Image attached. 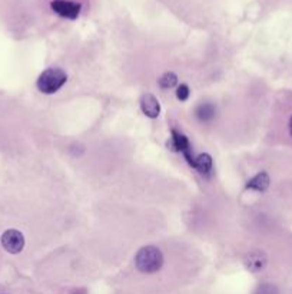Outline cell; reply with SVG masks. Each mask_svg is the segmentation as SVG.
<instances>
[{
    "label": "cell",
    "mask_w": 292,
    "mask_h": 294,
    "mask_svg": "<svg viewBox=\"0 0 292 294\" xmlns=\"http://www.w3.org/2000/svg\"><path fill=\"white\" fill-rule=\"evenodd\" d=\"M259 294H275V291H273L272 288H266V290H262Z\"/></svg>",
    "instance_id": "cell-14"
},
{
    "label": "cell",
    "mask_w": 292,
    "mask_h": 294,
    "mask_svg": "<svg viewBox=\"0 0 292 294\" xmlns=\"http://www.w3.org/2000/svg\"><path fill=\"white\" fill-rule=\"evenodd\" d=\"M244 264L251 273H259L268 264V257L261 250H252L244 257Z\"/></svg>",
    "instance_id": "cell-6"
},
{
    "label": "cell",
    "mask_w": 292,
    "mask_h": 294,
    "mask_svg": "<svg viewBox=\"0 0 292 294\" xmlns=\"http://www.w3.org/2000/svg\"><path fill=\"white\" fill-rule=\"evenodd\" d=\"M212 157L209 154H199L198 157H195V162H193V170L201 174V175H209L212 171Z\"/></svg>",
    "instance_id": "cell-9"
},
{
    "label": "cell",
    "mask_w": 292,
    "mask_h": 294,
    "mask_svg": "<svg viewBox=\"0 0 292 294\" xmlns=\"http://www.w3.org/2000/svg\"><path fill=\"white\" fill-rule=\"evenodd\" d=\"M75 294H85V293H82V291H77V293H75Z\"/></svg>",
    "instance_id": "cell-15"
},
{
    "label": "cell",
    "mask_w": 292,
    "mask_h": 294,
    "mask_svg": "<svg viewBox=\"0 0 292 294\" xmlns=\"http://www.w3.org/2000/svg\"><path fill=\"white\" fill-rule=\"evenodd\" d=\"M189 95H190V91H189V86L186 85V84H180V85L176 88V98L179 99L180 102L188 101Z\"/></svg>",
    "instance_id": "cell-12"
},
{
    "label": "cell",
    "mask_w": 292,
    "mask_h": 294,
    "mask_svg": "<svg viewBox=\"0 0 292 294\" xmlns=\"http://www.w3.org/2000/svg\"><path fill=\"white\" fill-rule=\"evenodd\" d=\"M168 148L172 150V151L180 152L189 165L193 167L195 157H193V154H192V146H190L188 136H186L185 133L179 132V131H176V129H172V131H170V139L169 142H168Z\"/></svg>",
    "instance_id": "cell-3"
},
{
    "label": "cell",
    "mask_w": 292,
    "mask_h": 294,
    "mask_svg": "<svg viewBox=\"0 0 292 294\" xmlns=\"http://www.w3.org/2000/svg\"><path fill=\"white\" fill-rule=\"evenodd\" d=\"M3 248L10 254H19L25 248V236L18 230H8L0 238Z\"/></svg>",
    "instance_id": "cell-4"
},
{
    "label": "cell",
    "mask_w": 292,
    "mask_h": 294,
    "mask_svg": "<svg viewBox=\"0 0 292 294\" xmlns=\"http://www.w3.org/2000/svg\"><path fill=\"white\" fill-rule=\"evenodd\" d=\"M135 266L143 274H153L163 266V254L158 247H142L135 256Z\"/></svg>",
    "instance_id": "cell-1"
},
{
    "label": "cell",
    "mask_w": 292,
    "mask_h": 294,
    "mask_svg": "<svg viewBox=\"0 0 292 294\" xmlns=\"http://www.w3.org/2000/svg\"><path fill=\"white\" fill-rule=\"evenodd\" d=\"M141 109L142 112L146 115L148 118L155 119L160 114L159 101L155 98V95H152V94H145L141 98Z\"/></svg>",
    "instance_id": "cell-7"
},
{
    "label": "cell",
    "mask_w": 292,
    "mask_h": 294,
    "mask_svg": "<svg viewBox=\"0 0 292 294\" xmlns=\"http://www.w3.org/2000/svg\"><path fill=\"white\" fill-rule=\"evenodd\" d=\"M288 131H289V135L292 136V115L289 116V121H288Z\"/></svg>",
    "instance_id": "cell-13"
},
{
    "label": "cell",
    "mask_w": 292,
    "mask_h": 294,
    "mask_svg": "<svg viewBox=\"0 0 292 294\" xmlns=\"http://www.w3.org/2000/svg\"><path fill=\"white\" fill-rule=\"evenodd\" d=\"M66 72L60 67H47L38 78L36 86L42 94L52 95L56 94L62 86L66 84Z\"/></svg>",
    "instance_id": "cell-2"
},
{
    "label": "cell",
    "mask_w": 292,
    "mask_h": 294,
    "mask_svg": "<svg viewBox=\"0 0 292 294\" xmlns=\"http://www.w3.org/2000/svg\"><path fill=\"white\" fill-rule=\"evenodd\" d=\"M158 84H159L162 89H170V88L176 86V84H178V76H176V74H173V72H165L159 78Z\"/></svg>",
    "instance_id": "cell-11"
},
{
    "label": "cell",
    "mask_w": 292,
    "mask_h": 294,
    "mask_svg": "<svg viewBox=\"0 0 292 294\" xmlns=\"http://www.w3.org/2000/svg\"><path fill=\"white\" fill-rule=\"evenodd\" d=\"M271 185V178L266 171L258 172L255 177L246 182V190H254L258 192H265Z\"/></svg>",
    "instance_id": "cell-8"
},
{
    "label": "cell",
    "mask_w": 292,
    "mask_h": 294,
    "mask_svg": "<svg viewBox=\"0 0 292 294\" xmlns=\"http://www.w3.org/2000/svg\"><path fill=\"white\" fill-rule=\"evenodd\" d=\"M52 9L59 16L65 18V19H77L79 13H80V5L75 2H69V0H53L50 3Z\"/></svg>",
    "instance_id": "cell-5"
},
{
    "label": "cell",
    "mask_w": 292,
    "mask_h": 294,
    "mask_svg": "<svg viewBox=\"0 0 292 294\" xmlns=\"http://www.w3.org/2000/svg\"><path fill=\"white\" fill-rule=\"evenodd\" d=\"M197 116L202 122H208L215 116V106L212 104H201L197 108Z\"/></svg>",
    "instance_id": "cell-10"
}]
</instances>
